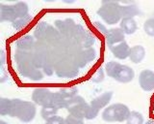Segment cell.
I'll return each instance as SVG.
<instances>
[{
	"label": "cell",
	"instance_id": "obj_1",
	"mask_svg": "<svg viewBox=\"0 0 154 124\" xmlns=\"http://www.w3.org/2000/svg\"><path fill=\"white\" fill-rule=\"evenodd\" d=\"M16 68L20 77L40 82L45 77L42 72V64L38 57L33 51H16L14 54Z\"/></svg>",
	"mask_w": 154,
	"mask_h": 124
},
{
	"label": "cell",
	"instance_id": "obj_2",
	"mask_svg": "<svg viewBox=\"0 0 154 124\" xmlns=\"http://www.w3.org/2000/svg\"><path fill=\"white\" fill-rule=\"evenodd\" d=\"M37 108L34 102L25 101L18 98L12 99L11 102V111L9 116L16 117L19 119L21 122L29 123L36 116Z\"/></svg>",
	"mask_w": 154,
	"mask_h": 124
},
{
	"label": "cell",
	"instance_id": "obj_3",
	"mask_svg": "<svg viewBox=\"0 0 154 124\" xmlns=\"http://www.w3.org/2000/svg\"><path fill=\"white\" fill-rule=\"evenodd\" d=\"M33 36L35 37L37 41L45 43L51 47H57L63 39V36L57 30V28L46 21L38 22L35 29H34Z\"/></svg>",
	"mask_w": 154,
	"mask_h": 124
},
{
	"label": "cell",
	"instance_id": "obj_4",
	"mask_svg": "<svg viewBox=\"0 0 154 124\" xmlns=\"http://www.w3.org/2000/svg\"><path fill=\"white\" fill-rule=\"evenodd\" d=\"M105 72L109 78L120 83H128L135 78V71L127 65L117 61H109L105 65Z\"/></svg>",
	"mask_w": 154,
	"mask_h": 124
},
{
	"label": "cell",
	"instance_id": "obj_5",
	"mask_svg": "<svg viewBox=\"0 0 154 124\" xmlns=\"http://www.w3.org/2000/svg\"><path fill=\"white\" fill-rule=\"evenodd\" d=\"M97 16L101 18L106 24L114 25L122 20V4L117 1H102L101 6L96 11Z\"/></svg>",
	"mask_w": 154,
	"mask_h": 124
},
{
	"label": "cell",
	"instance_id": "obj_6",
	"mask_svg": "<svg viewBox=\"0 0 154 124\" xmlns=\"http://www.w3.org/2000/svg\"><path fill=\"white\" fill-rule=\"evenodd\" d=\"M29 15V7L25 2H17L12 5L0 4V21L14 22Z\"/></svg>",
	"mask_w": 154,
	"mask_h": 124
},
{
	"label": "cell",
	"instance_id": "obj_7",
	"mask_svg": "<svg viewBox=\"0 0 154 124\" xmlns=\"http://www.w3.org/2000/svg\"><path fill=\"white\" fill-rule=\"evenodd\" d=\"M130 113H131V111H130L126 105L122 103H115L112 105H109L108 107H106L103 109L101 117L106 122L120 123L127 120Z\"/></svg>",
	"mask_w": 154,
	"mask_h": 124
},
{
	"label": "cell",
	"instance_id": "obj_8",
	"mask_svg": "<svg viewBox=\"0 0 154 124\" xmlns=\"http://www.w3.org/2000/svg\"><path fill=\"white\" fill-rule=\"evenodd\" d=\"M79 67L71 56H63L55 66V74L60 79H74L79 74Z\"/></svg>",
	"mask_w": 154,
	"mask_h": 124
},
{
	"label": "cell",
	"instance_id": "obj_9",
	"mask_svg": "<svg viewBox=\"0 0 154 124\" xmlns=\"http://www.w3.org/2000/svg\"><path fill=\"white\" fill-rule=\"evenodd\" d=\"M89 108L90 104L87 103L85 99L80 95H76L75 97L70 99L66 107V111L69 112V114L81 119L86 118Z\"/></svg>",
	"mask_w": 154,
	"mask_h": 124
},
{
	"label": "cell",
	"instance_id": "obj_10",
	"mask_svg": "<svg viewBox=\"0 0 154 124\" xmlns=\"http://www.w3.org/2000/svg\"><path fill=\"white\" fill-rule=\"evenodd\" d=\"M73 39L78 43L81 49H89V47H93L95 43L94 36L81 24H77Z\"/></svg>",
	"mask_w": 154,
	"mask_h": 124
},
{
	"label": "cell",
	"instance_id": "obj_11",
	"mask_svg": "<svg viewBox=\"0 0 154 124\" xmlns=\"http://www.w3.org/2000/svg\"><path fill=\"white\" fill-rule=\"evenodd\" d=\"M53 95H54V93L51 92L49 89L38 87L33 90L32 101L42 108L53 106Z\"/></svg>",
	"mask_w": 154,
	"mask_h": 124
},
{
	"label": "cell",
	"instance_id": "obj_12",
	"mask_svg": "<svg viewBox=\"0 0 154 124\" xmlns=\"http://www.w3.org/2000/svg\"><path fill=\"white\" fill-rule=\"evenodd\" d=\"M54 26L60 34L65 38H71L73 39L74 33L77 24L72 18H66V20H56L54 21Z\"/></svg>",
	"mask_w": 154,
	"mask_h": 124
},
{
	"label": "cell",
	"instance_id": "obj_13",
	"mask_svg": "<svg viewBox=\"0 0 154 124\" xmlns=\"http://www.w3.org/2000/svg\"><path fill=\"white\" fill-rule=\"evenodd\" d=\"M96 57V51L94 47H89V49H82L80 50L75 55L72 56L76 65L79 69L84 68L88 65L90 62H93Z\"/></svg>",
	"mask_w": 154,
	"mask_h": 124
},
{
	"label": "cell",
	"instance_id": "obj_14",
	"mask_svg": "<svg viewBox=\"0 0 154 124\" xmlns=\"http://www.w3.org/2000/svg\"><path fill=\"white\" fill-rule=\"evenodd\" d=\"M139 84L143 91L150 92L154 90V72L152 70H143L139 75Z\"/></svg>",
	"mask_w": 154,
	"mask_h": 124
},
{
	"label": "cell",
	"instance_id": "obj_15",
	"mask_svg": "<svg viewBox=\"0 0 154 124\" xmlns=\"http://www.w3.org/2000/svg\"><path fill=\"white\" fill-rule=\"evenodd\" d=\"M113 91H106L102 94H100L99 96L94 98L90 103V106L93 108L96 113L100 112V109H105L106 107L109 106V103L113 98Z\"/></svg>",
	"mask_w": 154,
	"mask_h": 124
},
{
	"label": "cell",
	"instance_id": "obj_16",
	"mask_svg": "<svg viewBox=\"0 0 154 124\" xmlns=\"http://www.w3.org/2000/svg\"><path fill=\"white\" fill-rule=\"evenodd\" d=\"M105 40L107 43V46L110 47L114 45H117L119 43L125 41V34L120 28H110L105 33Z\"/></svg>",
	"mask_w": 154,
	"mask_h": 124
},
{
	"label": "cell",
	"instance_id": "obj_17",
	"mask_svg": "<svg viewBox=\"0 0 154 124\" xmlns=\"http://www.w3.org/2000/svg\"><path fill=\"white\" fill-rule=\"evenodd\" d=\"M37 40L35 37L32 35H23L19 37L17 40L14 42V47L17 51H33L34 47H35Z\"/></svg>",
	"mask_w": 154,
	"mask_h": 124
},
{
	"label": "cell",
	"instance_id": "obj_18",
	"mask_svg": "<svg viewBox=\"0 0 154 124\" xmlns=\"http://www.w3.org/2000/svg\"><path fill=\"white\" fill-rule=\"evenodd\" d=\"M109 50L113 54V55L119 60H124L129 57L130 47L127 44L126 41H123L122 43H119L117 45H114L109 47Z\"/></svg>",
	"mask_w": 154,
	"mask_h": 124
},
{
	"label": "cell",
	"instance_id": "obj_19",
	"mask_svg": "<svg viewBox=\"0 0 154 124\" xmlns=\"http://www.w3.org/2000/svg\"><path fill=\"white\" fill-rule=\"evenodd\" d=\"M146 57V49L141 45H136L130 47L129 52V59L132 63L139 64Z\"/></svg>",
	"mask_w": 154,
	"mask_h": 124
},
{
	"label": "cell",
	"instance_id": "obj_20",
	"mask_svg": "<svg viewBox=\"0 0 154 124\" xmlns=\"http://www.w3.org/2000/svg\"><path fill=\"white\" fill-rule=\"evenodd\" d=\"M119 28L122 30L124 34L131 35L137 31L138 24L134 18H123L122 20L120 21Z\"/></svg>",
	"mask_w": 154,
	"mask_h": 124
},
{
	"label": "cell",
	"instance_id": "obj_21",
	"mask_svg": "<svg viewBox=\"0 0 154 124\" xmlns=\"http://www.w3.org/2000/svg\"><path fill=\"white\" fill-rule=\"evenodd\" d=\"M122 18H134L141 15V10L135 3H128L125 5H122Z\"/></svg>",
	"mask_w": 154,
	"mask_h": 124
},
{
	"label": "cell",
	"instance_id": "obj_22",
	"mask_svg": "<svg viewBox=\"0 0 154 124\" xmlns=\"http://www.w3.org/2000/svg\"><path fill=\"white\" fill-rule=\"evenodd\" d=\"M11 102L12 99L5 97L0 98V114L2 116H9L10 111H11Z\"/></svg>",
	"mask_w": 154,
	"mask_h": 124
},
{
	"label": "cell",
	"instance_id": "obj_23",
	"mask_svg": "<svg viewBox=\"0 0 154 124\" xmlns=\"http://www.w3.org/2000/svg\"><path fill=\"white\" fill-rule=\"evenodd\" d=\"M58 111H59V109H57L54 106L42 107L41 109V116L42 119H45V120L46 121L47 119H49L50 117L56 116Z\"/></svg>",
	"mask_w": 154,
	"mask_h": 124
},
{
	"label": "cell",
	"instance_id": "obj_24",
	"mask_svg": "<svg viewBox=\"0 0 154 124\" xmlns=\"http://www.w3.org/2000/svg\"><path fill=\"white\" fill-rule=\"evenodd\" d=\"M143 116L137 111H132L126 120V124H143Z\"/></svg>",
	"mask_w": 154,
	"mask_h": 124
},
{
	"label": "cell",
	"instance_id": "obj_25",
	"mask_svg": "<svg viewBox=\"0 0 154 124\" xmlns=\"http://www.w3.org/2000/svg\"><path fill=\"white\" fill-rule=\"evenodd\" d=\"M61 95L63 96L66 103H69V101L70 99H72L73 97H75L76 95H78V89H77L75 86L71 87V88H64V89H61L60 91Z\"/></svg>",
	"mask_w": 154,
	"mask_h": 124
},
{
	"label": "cell",
	"instance_id": "obj_26",
	"mask_svg": "<svg viewBox=\"0 0 154 124\" xmlns=\"http://www.w3.org/2000/svg\"><path fill=\"white\" fill-rule=\"evenodd\" d=\"M31 21H32V17L30 15H28L26 17L20 18H18V20H17L16 21H14L12 23V25H13V27L14 28V29L20 30L25 26H27L29 24V22H30Z\"/></svg>",
	"mask_w": 154,
	"mask_h": 124
},
{
	"label": "cell",
	"instance_id": "obj_27",
	"mask_svg": "<svg viewBox=\"0 0 154 124\" xmlns=\"http://www.w3.org/2000/svg\"><path fill=\"white\" fill-rule=\"evenodd\" d=\"M143 30L146 32V35L150 37H154V17L149 18L144 21Z\"/></svg>",
	"mask_w": 154,
	"mask_h": 124
},
{
	"label": "cell",
	"instance_id": "obj_28",
	"mask_svg": "<svg viewBox=\"0 0 154 124\" xmlns=\"http://www.w3.org/2000/svg\"><path fill=\"white\" fill-rule=\"evenodd\" d=\"M64 124H85V122H84V119L77 118L69 114V116L65 118Z\"/></svg>",
	"mask_w": 154,
	"mask_h": 124
},
{
	"label": "cell",
	"instance_id": "obj_29",
	"mask_svg": "<svg viewBox=\"0 0 154 124\" xmlns=\"http://www.w3.org/2000/svg\"><path fill=\"white\" fill-rule=\"evenodd\" d=\"M64 121H65V118H63L62 116L56 114V116L47 119L45 121V124H64Z\"/></svg>",
	"mask_w": 154,
	"mask_h": 124
},
{
	"label": "cell",
	"instance_id": "obj_30",
	"mask_svg": "<svg viewBox=\"0 0 154 124\" xmlns=\"http://www.w3.org/2000/svg\"><path fill=\"white\" fill-rule=\"evenodd\" d=\"M103 80H104V71L102 70V68H99L97 71H96V73L94 75L93 82L100 83V82H102Z\"/></svg>",
	"mask_w": 154,
	"mask_h": 124
},
{
	"label": "cell",
	"instance_id": "obj_31",
	"mask_svg": "<svg viewBox=\"0 0 154 124\" xmlns=\"http://www.w3.org/2000/svg\"><path fill=\"white\" fill-rule=\"evenodd\" d=\"M95 26H96V28H97V29L99 30V31H101L103 33V34H105L106 33V31H107L108 29L107 28H106L103 24H101L100 22H95Z\"/></svg>",
	"mask_w": 154,
	"mask_h": 124
},
{
	"label": "cell",
	"instance_id": "obj_32",
	"mask_svg": "<svg viewBox=\"0 0 154 124\" xmlns=\"http://www.w3.org/2000/svg\"><path fill=\"white\" fill-rule=\"evenodd\" d=\"M143 124H154V119H149L146 122H144Z\"/></svg>",
	"mask_w": 154,
	"mask_h": 124
},
{
	"label": "cell",
	"instance_id": "obj_33",
	"mask_svg": "<svg viewBox=\"0 0 154 124\" xmlns=\"http://www.w3.org/2000/svg\"><path fill=\"white\" fill-rule=\"evenodd\" d=\"M0 124H9V123H7L6 121H4V120H0Z\"/></svg>",
	"mask_w": 154,
	"mask_h": 124
},
{
	"label": "cell",
	"instance_id": "obj_34",
	"mask_svg": "<svg viewBox=\"0 0 154 124\" xmlns=\"http://www.w3.org/2000/svg\"><path fill=\"white\" fill-rule=\"evenodd\" d=\"M65 3H74V1H64Z\"/></svg>",
	"mask_w": 154,
	"mask_h": 124
}]
</instances>
